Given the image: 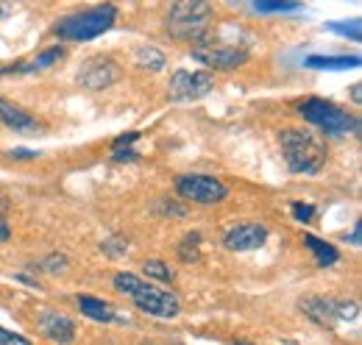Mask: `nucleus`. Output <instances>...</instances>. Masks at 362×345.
I'll return each instance as SVG.
<instances>
[{
  "label": "nucleus",
  "mask_w": 362,
  "mask_h": 345,
  "mask_svg": "<svg viewBox=\"0 0 362 345\" xmlns=\"http://www.w3.org/2000/svg\"><path fill=\"white\" fill-rule=\"evenodd\" d=\"M346 240H349L351 245H360V242H362V223H357V226H354V231H351V234H346Z\"/></svg>",
  "instance_id": "nucleus-30"
},
{
  "label": "nucleus",
  "mask_w": 362,
  "mask_h": 345,
  "mask_svg": "<svg viewBox=\"0 0 362 345\" xmlns=\"http://www.w3.org/2000/svg\"><path fill=\"white\" fill-rule=\"evenodd\" d=\"M192 59L201 62L209 70H237L248 62V47L243 45H221V42H198L192 47Z\"/></svg>",
  "instance_id": "nucleus-8"
},
{
  "label": "nucleus",
  "mask_w": 362,
  "mask_h": 345,
  "mask_svg": "<svg viewBox=\"0 0 362 345\" xmlns=\"http://www.w3.org/2000/svg\"><path fill=\"white\" fill-rule=\"evenodd\" d=\"M351 95H354V100L360 103V98H362V95H360V84H354V86H351Z\"/></svg>",
  "instance_id": "nucleus-31"
},
{
  "label": "nucleus",
  "mask_w": 362,
  "mask_h": 345,
  "mask_svg": "<svg viewBox=\"0 0 362 345\" xmlns=\"http://www.w3.org/2000/svg\"><path fill=\"white\" fill-rule=\"evenodd\" d=\"M120 78V67L115 59L109 56H92L81 64L78 70V84L90 92H98V89H106Z\"/></svg>",
  "instance_id": "nucleus-10"
},
{
  "label": "nucleus",
  "mask_w": 362,
  "mask_h": 345,
  "mask_svg": "<svg viewBox=\"0 0 362 345\" xmlns=\"http://www.w3.org/2000/svg\"><path fill=\"white\" fill-rule=\"evenodd\" d=\"M254 8L257 11H265V14H276V11H296L298 3L296 0H257Z\"/></svg>",
  "instance_id": "nucleus-23"
},
{
  "label": "nucleus",
  "mask_w": 362,
  "mask_h": 345,
  "mask_svg": "<svg viewBox=\"0 0 362 345\" xmlns=\"http://www.w3.org/2000/svg\"><path fill=\"white\" fill-rule=\"evenodd\" d=\"M42 267H45L47 273H62V270L67 267V257H62V254H50V257L42 262Z\"/></svg>",
  "instance_id": "nucleus-27"
},
{
  "label": "nucleus",
  "mask_w": 362,
  "mask_h": 345,
  "mask_svg": "<svg viewBox=\"0 0 362 345\" xmlns=\"http://www.w3.org/2000/svg\"><path fill=\"white\" fill-rule=\"evenodd\" d=\"M6 212H8V204H6V198H0V242H6V240L11 237V228H8Z\"/></svg>",
  "instance_id": "nucleus-28"
},
{
  "label": "nucleus",
  "mask_w": 362,
  "mask_h": 345,
  "mask_svg": "<svg viewBox=\"0 0 362 345\" xmlns=\"http://www.w3.org/2000/svg\"><path fill=\"white\" fill-rule=\"evenodd\" d=\"M142 270H145V276H151V279H159V281H173V270L162 262V259H148L145 264H142Z\"/></svg>",
  "instance_id": "nucleus-22"
},
{
  "label": "nucleus",
  "mask_w": 362,
  "mask_h": 345,
  "mask_svg": "<svg viewBox=\"0 0 362 345\" xmlns=\"http://www.w3.org/2000/svg\"><path fill=\"white\" fill-rule=\"evenodd\" d=\"M115 287H117L120 293H126V296L136 303V309L145 312V315L165 317V320L179 317V312H181L179 298H176L173 293H168V290H159V287H153V284H145L134 273H117V276H115Z\"/></svg>",
  "instance_id": "nucleus-2"
},
{
  "label": "nucleus",
  "mask_w": 362,
  "mask_h": 345,
  "mask_svg": "<svg viewBox=\"0 0 362 345\" xmlns=\"http://www.w3.org/2000/svg\"><path fill=\"white\" fill-rule=\"evenodd\" d=\"M0 345H34L28 337H23V334H17V332H8V329H3L0 326Z\"/></svg>",
  "instance_id": "nucleus-26"
},
{
  "label": "nucleus",
  "mask_w": 362,
  "mask_h": 345,
  "mask_svg": "<svg viewBox=\"0 0 362 345\" xmlns=\"http://www.w3.org/2000/svg\"><path fill=\"white\" fill-rule=\"evenodd\" d=\"M326 31L332 34H340V37H349L354 42L362 40V28H360V20H343V23H326Z\"/></svg>",
  "instance_id": "nucleus-21"
},
{
  "label": "nucleus",
  "mask_w": 362,
  "mask_h": 345,
  "mask_svg": "<svg viewBox=\"0 0 362 345\" xmlns=\"http://www.w3.org/2000/svg\"><path fill=\"white\" fill-rule=\"evenodd\" d=\"M237 345H251V343H237Z\"/></svg>",
  "instance_id": "nucleus-32"
},
{
  "label": "nucleus",
  "mask_w": 362,
  "mask_h": 345,
  "mask_svg": "<svg viewBox=\"0 0 362 345\" xmlns=\"http://www.w3.org/2000/svg\"><path fill=\"white\" fill-rule=\"evenodd\" d=\"M215 17V8L204 0H181L176 6H170L168 17H165V25H168V34L176 37V40H206L209 34V23Z\"/></svg>",
  "instance_id": "nucleus-3"
},
{
  "label": "nucleus",
  "mask_w": 362,
  "mask_h": 345,
  "mask_svg": "<svg viewBox=\"0 0 362 345\" xmlns=\"http://www.w3.org/2000/svg\"><path fill=\"white\" fill-rule=\"evenodd\" d=\"M290 212H293V217H296L298 223H304V226L317 215L315 206H313V204H304V201H293V204H290Z\"/></svg>",
  "instance_id": "nucleus-25"
},
{
  "label": "nucleus",
  "mask_w": 362,
  "mask_h": 345,
  "mask_svg": "<svg viewBox=\"0 0 362 345\" xmlns=\"http://www.w3.org/2000/svg\"><path fill=\"white\" fill-rule=\"evenodd\" d=\"M59 59H64V47H50L45 53H40L37 59L31 62H23V64H11V67H3L0 76H20V73H40V70H47L50 64H56Z\"/></svg>",
  "instance_id": "nucleus-14"
},
{
  "label": "nucleus",
  "mask_w": 362,
  "mask_h": 345,
  "mask_svg": "<svg viewBox=\"0 0 362 345\" xmlns=\"http://www.w3.org/2000/svg\"><path fill=\"white\" fill-rule=\"evenodd\" d=\"M134 59H136V67H139V70H151V73L165 70V56H162V50L153 47V45H142V47H136Z\"/></svg>",
  "instance_id": "nucleus-18"
},
{
  "label": "nucleus",
  "mask_w": 362,
  "mask_h": 345,
  "mask_svg": "<svg viewBox=\"0 0 362 345\" xmlns=\"http://www.w3.org/2000/svg\"><path fill=\"white\" fill-rule=\"evenodd\" d=\"M117 20V6L112 3H103V6H95L87 11H78V14H70L64 20L56 23V34L59 40H70V42H87L95 40L100 34H106Z\"/></svg>",
  "instance_id": "nucleus-4"
},
{
  "label": "nucleus",
  "mask_w": 362,
  "mask_h": 345,
  "mask_svg": "<svg viewBox=\"0 0 362 345\" xmlns=\"http://www.w3.org/2000/svg\"><path fill=\"white\" fill-rule=\"evenodd\" d=\"M304 64L310 70H349L360 67V56H310Z\"/></svg>",
  "instance_id": "nucleus-17"
},
{
  "label": "nucleus",
  "mask_w": 362,
  "mask_h": 345,
  "mask_svg": "<svg viewBox=\"0 0 362 345\" xmlns=\"http://www.w3.org/2000/svg\"><path fill=\"white\" fill-rule=\"evenodd\" d=\"M78 306H81V315H87L90 320H98V323H120L123 320V317H117L112 303L92 298V296H78Z\"/></svg>",
  "instance_id": "nucleus-15"
},
{
  "label": "nucleus",
  "mask_w": 362,
  "mask_h": 345,
  "mask_svg": "<svg viewBox=\"0 0 362 345\" xmlns=\"http://www.w3.org/2000/svg\"><path fill=\"white\" fill-rule=\"evenodd\" d=\"M268 240V226L265 223H234L223 234V245L228 251H257Z\"/></svg>",
  "instance_id": "nucleus-11"
},
{
  "label": "nucleus",
  "mask_w": 362,
  "mask_h": 345,
  "mask_svg": "<svg viewBox=\"0 0 362 345\" xmlns=\"http://www.w3.org/2000/svg\"><path fill=\"white\" fill-rule=\"evenodd\" d=\"M298 112L307 123H313L323 134L329 136H346V134H354L360 131V120L354 115H349L346 109H340L337 103L332 100H323V98H307L298 103Z\"/></svg>",
  "instance_id": "nucleus-5"
},
{
  "label": "nucleus",
  "mask_w": 362,
  "mask_h": 345,
  "mask_svg": "<svg viewBox=\"0 0 362 345\" xmlns=\"http://www.w3.org/2000/svg\"><path fill=\"white\" fill-rule=\"evenodd\" d=\"M304 245L313 251V257H315L317 267H332V264H337V248L332 245V242H326V240H320L315 234H304Z\"/></svg>",
  "instance_id": "nucleus-16"
},
{
  "label": "nucleus",
  "mask_w": 362,
  "mask_h": 345,
  "mask_svg": "<svg viewBox=\"0 0 362 345\" xmlns=\"http://www.w3.org/2000/svg\"><path fill=\"white\" fill-rule=\"evenodd\" d=\"M8 156H11V159H20V162H28V159H37L40 153H37V151H28V148H11Z\"/></svg>",
  "instance_id": "nucleus-29"
},
{
  "label": "nucleus",
  "mask_w": 362,
  "mask_h": 345,
  "mask_svg": "<svg viewBox=\"0 0 362 345\" xmlns=\"http://www.w3.org/2000/svg\"><path fill=\"white\" fill-rule=\"evenodd\" d=\"M176 189H179L181 198L192 201V204H201V206H212V204H221L228 195V187L215 178V175H179L176 178Z\"/></svg>",
  "instance_id": "nucleus-6"
},
{
  "label": "nucleus",
  "mask_w": 362,
  "mask_h": 345,
  "mask_svg": "<svg viewBox=\"0 0 362 345\" xmlns=\"http://www.w3.org/2000/svg\"><path fill=\"white\" fill-rule=\"evenodd\" d=\"M136 139H139V134H136V131L120 134V136L115 139V148H112V159H115V162H136V159H139V153H136L134 148H132Z\"/></svg>",
  "instance_id": "nucleus-19"
},
{
  "label": "nucleus",
  "mask_w": 362,
  "mask_h": 345,
  "mask_svg": "<svg viewBox=\"0 0 362 345\" xmlns=\"http://www.w3.org/2000/svg\"><path fill=\"white\" fill-rule=\"evenodd\" d=\"M176 254H179L181 262H198L201 259V234L198 231H187L184 237H181L179 248H176Z\"/></svg>",
  "instance_id": "nucleus-20"
},
{
  "label": "nucleus",
  "mask_w": 362,
  "mask_h": 345,
  "mask_svg": "<svg viewBox=\"0 0 362 345\" xmlns=\"http://www.w3.org/2000/svg\"><path fill=\"white\" fill-rule=\"evenodd\" d=\"M0 123L8 126L11 131H17V134H40L42 131V123L37 117H31L25 109H20V106H14L3 98H0Z\"/></svg>",
  "instance_id": "nucleus-13"
},
{
  "label": "nucleus",
  "mask_w": 362,
  "mask_h": 345,
  "mask_svg": "<svg viewBox=\"0 0 362 345\" xmlns=\"http://www.w3.org/2000/svg\"><path fill=\"white\" fill-rule=\"evenodd\" d=\"M215 89V78L209 73L201 70H176L170 76V86H168V98L176 103H187V100H201Z\"/></svg>",
  "instance_id": "nucleus-9"
},
{
  "label": "nucleus",
  "mask_w": 362,
  "mask_h": 345,
  "mask_svg": "<svg viewBox=\"0 0 362 345\" xmlns=\"http://www.w3.org/2000/svg\"><path fill=\"white\" fill-rule=\"evenodd\" d=\"M100 251L106 254V257H112V259H120V257H126V251H129V242L123 240V237H109V240H103L100 242Z\"/></svg>",
  "instance_id": "nucleus-24"
},
{
  "label": "nucleus",
  "mask_w": 362,
  "mask_h": 345,
  "mask_svg": "<svg viewBox=\"0 0 362 345\" xmlns=\"http://www.w3.org/2000/svg\"><path fill=\"white\" fill-rule=\"evenodd\" d=\"M37 323H40V332L45 334L47 340H53V343L70 345L76 340V323H73L64 312L42 309L40 317H37Z\"/></svg>",
  "instance_id": "nucleus-12"
},
{
  "label": "nucleus",
  "mask_w": 362,
  "mask_h": 345,
  "mask_svg": "<svg viewBox=\"0 0 362 345\" xmlns=\"http://www.w3.org/2000/svg\"><path fill=\"white\" fill-rule=\"evenodd\" d=\"M298 306H301V312H304V315H307L313 323H317V326H326V329L337 326L340 320H357V315H360V306H357V301L304 298Z\"/></svg>",
  "instance_id": "nucleus-7"
},
{
  "label": "nucleus",
  "mask_w": 362,
  "mask_h": 345,
  "mask_svg": "<svg viewBox=\"0 0 362 345\" xmlns=\"http://www.w3.org/2000/svg\"><path fill=\"white\" fill-rule=\"evenodd\" d=\"M279 145H281L287 170L298 172V175H315L323 170L329 159L326 142L304 129H284L279 134Z\"/></svg>",
  "instance_id": "nucleus-1"
}]
</instances>
